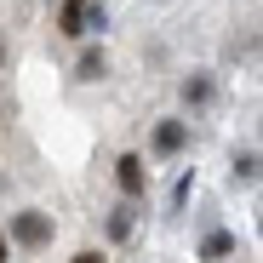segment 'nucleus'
I'll list each match as a JSON object with an SVG mask.
<instances>
[{"label": "nucleus", "mask_w": 263, "mask_h": 263, "mask_svg": "<svg viewBox=\"0 0 263 263\" xmlns=\"http://www.w3.org/2000/svg\"><path fill=\"white\" fill-rule=\"evenodd\" d=\"M0 235H6V246L40 252V246H52V217L46 212H12V223L0 229Z\"/></svg>", "instance_id": "1"}, {"label": "nucleus", "mask_w": 263, "mask_h": 263, "mask_svg": "<svg viewBox=\"0 0 263 263\" xmlns=\"http://www.w3.org/2000/svg\"><path fill=\"white\" fill-rule=\"evenodd\" d=\"M115 183H120L126 200H143V189H149V166H143V155H120V160H115Z\"/></svg>", "instance_id": "2"}, {"label": "nucleus", "mask_w": 263, "mask_h": 263, "mask_svg": "<svg viewBox=\"0 0 263 263\" xmlns=\"http://www.w3.org/2000/svg\"><path fill=\"white\" fill-rule=\"evenodd\" d=\"M183 143H189V120H155V132H149L155 155H183Z\"/></svg>", "instance_id": "3"}, {"label": "nucleus", "mask_w": 263, "mask_h": 263, "mask_svg": "<svg viewBox=\"0 0 263 263\" xmlns=\"http://www.w3.org/2000/svg\"><path fill=\"white\" fill-rule=\"evenodd\" d=\"M86 6H92V0H58V34L80 40L86 34Z\"/></svg>", "instance_id": "4"}, {"label": "nucleus", "mask_w": 263, "mask_h": 263, "mask_svg": "<svg viewBox=\"0 0 263 263\" xmlns=\"http://www.w3.org/2000/svg\"><path fill=\"white\" fill-rule=\"evenodd\" d=\"M257 178H263V155H257V149H240V155L229 160V183L246 189V183H257Z\"/></svg>", "instance_id": "5"}, {"label": "nucleus", "mask_w": 263, "mask_h": 263, "mask_svg": "<svg viewBox=\"0 0 263 263\" xmlns=\"http://www.w3.org/2000/svg\"><path fill=\"white\" fill-rule=\"evenodd\" d=\"M229 252H235V235H229V229H212V235L200 240V263H223Z\"/></svg>", "instance_id": "6"}, {"label": "nucleus", "mask_w": 263, "mask_h": 263, "mask_svg": "<svg viewBox=\"0 0 263 263\" xmlns=\"http://www.w3.org/2000/svg\"><path fill=\"white\" fill-rule=\"evenodd\" d=\"M212 92H217L212 74H189V80H183V103H189V109H206V103H212Z\"/></svg>", "instance_id": "7"}, {"label": "nucleus", "mask_w": 263, "mask_h": 263, "mask_svg": "<svg viewBox=\"0 0 263 263\" xmlns=\"http://www.w3.org/2000/svg\"><path fill=\"white\" fill-rule=\"evenodd\" d=\"M132 223H138V206H132V200H126V206H115V212H109V240H126V235H132Z\"/></svg>", "instance_id": "8"}, {"label": "nucleus", "mask_w": 263, "mask_h": 263, "mask_svg": "<svg viewBox=\"0 0 263 263\" xmlns=\"http://www.w3.org/2000/svg\"><path fill=\"white\" fill-rule=\"evenodd\" d=\"M103 69H109V63H103V52H98V46H86V52H80V63H74V80H103Z\"/></svg>", "instance_id": "9"}, {"label": "nucleus", "mask_w": 263, "mask_h": 263, "mask_svg": "<svg viewBox=\"0 0 263 263\" xmlns=\"http://www.w3.org/2000/svg\"><path fill=\"white\" fill-rule=\"evenodd\" d=\"M103 29H109V12L92 0V6H86V34H103Z\"/></svg>", "instance_id": "10"}, {"label": "nucleus", "mask_w": 263, "mask_h": 263, "mask_svg": "<svg viewBox=\"0 0 263 263\" xmlns=\"http://www.w3.org/2000/svg\"><path fill=\"white\" fill-rule=\"evenodd\" d=\"M189 195H195V172H183V178L172 183V206H189Z\"/></svg>", "instance_id": "11"}, {"label": "nucleus", "mask_w": 263, "mask_h": 263, "mask_svg": "<svg viewBox=\"0 0 263 263\" xmlns=\"http://www.w3.org/2000/svg\"><path fill=\"white\" fill-rule=\"evenodd\" d=\"M69 263H103V252H74Z\"/></svg>", "instance_id": "12"}, {"label": "nucleus", "mask_w": 263, "mask_h": 263, "mask_svg": "<svg viewBox=\"0 0 263 263\" xmlns=\"http://www.w3.org/2000/svg\"><path fill=\"white\" fill-rule=\"evenodd\" d=\"M6 252H12V246H6V235H0V263H6Z\"/></svg>", "instance_id": "13"}, {"label": "nucleus", "mask_w": 263, "mask_h": 263, "mask_svg": "<svg viewBox=\"0 0 263 263\" xmlns=\"http://www.w3.org/2000/svg\"><path fill=\"white\" fill-rule=\"evenodd\" d=\"M0 63H6V34H0Z\"/></svg>", "instance_id": "14"}]
</instances>
